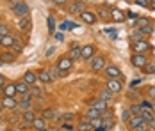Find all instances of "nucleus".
I'll return each mask as SVG.
<instances>
[{
	"instance_id": "nucleus-1",
	"label": "nucleus",
	"mask_w": 155,
	"mask_h": 131,
	"mask_svg": "<svg viewBox=\"0 0 155 131\" xmlns=\"http://www.w3.org/2000/svg\"><path fill=\"white\" fill-rule=\"evenodd\" d=\"M11 11L16 16L23 18V16H29V11L31 9H29V4L25 0H15V2H11Z\"/></svg>"
},
{
	"instance_id": "nucleus-2",
	"label": "nucleus",
	"mask_w": 155,
	"mask_h": 131,
	"mask_svg": "<svg viewBox=\"0 0 155 131\" xmlns=\"http://www.w3.org/2000/svg\"><path fill=\"white\" fill-rule=\"evenodd\" d=\"M132 51H134V53H141V55H146V53L152 51V44L148 43L146 39L134 41V43H132Z\"/></svg>"
},
{
	"instance_id": "nucleus-3",
	"label": "nucleus",
	"mask_w": 155,
	"mask_h": 131,
	"mask_svg": "<svg viewBox=\"0 0 155 131\" xmlns=\"http://www.w3.org/2000/svg\"><path fill=\"white\" fill-rule=\"evenodd\" d=\"M89 64H91V69L94 73H100V71H104L107 67V58L104 55H96V57H93L89 60Z\"/></svg>"
},
{
	"instance_id": "nucleus-4",
	"label": "nucleus",
	"mask_w": 155,
	"mask_h": 131,
	"mask_svg": "<svg viewBox=\"0 0 155 131\" xmlns=\"http://www.w3.org/2000/svg\"><path fill=\"white\" fill-rule=\"evenodd\" d=\"M104 73L107 76V80H120V78H121V69H120L118 66H114V64L107 66V67L104 69Z\"/></svg>"
},
{
	"instance_id": "nucleus-5",
	"label": "nucleus",
	"mask_w": 155,
	"mask_h": 131,
	"mask_svg": "<svg viewBox=\"0 0 155 131\" xmlns=\"http://www.w3.org/2000/svg\"><path fill=\"white\" fill-rule=\"evenodd\" d=\"M130 62H132V66L134 67H137V69H143L150 60L146 58V55H141V53H132V57H130Z\"/></svg>"
},
{
	"instance_id": "nucleus-6",
	"label": "nucleus",
	"mask_w": 155,
	"mask_h": 131,
	"mask_svg": "<svg viewBox=\"0 0 155 131\" xmlns=\"http://www.w3.org/2000/svg\"><path fill=\"white\" fill-rule=\"evenodd\" d=\"M86 11V4L82 2V0H75V2H71L70 5H68V13L70 14H80V13H84Z\"/></svg>"
},
{
	"instance_id": "nucleus-7",
	"label": "nucleus",
	"mask_w": 155,
	"mask_h": 131,
	"mask_svg": "<svg viewBox=\"0 0 155 131\" xmlns=\"http://www.w3.org/2000/svg\"><path fill=\"white\" fill-rule=\"evenodd\" d=\"M105 87L110 94H120L123 90V83H121V80H107Z\"/></svg>"
},
{
	"instance_id": "nucleus-8",
	"label": "nucleus",
	"mask_w": 155,
	"mask_h": 131,
	"mask_svg": "<svg viewBox=\"0 0 155 131\" xmlns=\"http://www.w3.org/2000/svg\"><path fill=\"white\" fill-rule=\"evenodd\" d=\"M0 106L5 108V110H16V108H18V99H16V98L2 96V99H0Z\"/></svg>"
},
{
	"instance_id": "nucleus-9",
	"label": "nucleus",
	"mask_w": 155,
	"mask_h": 131,
	"mask_svg": "<svg viewBox=\"0 0 155 131\" xmlns=\"http://www.w3.org/2000/svg\"><path fill=\"white\" fill-rule=\"evenodd\" d=\"M87 104H89V108H94V110H98L100 114H104L105 110H109V103H105V101H102V99H89L87 101Z\"/></svg>"
},
{
	"instance_id": "nucleus-10",
	"label": "nucleus",
	"mask_w": 155,
	"mask_h": 131,
	"mask_svg": "<svg viewBox=\"0 0 155 131\" xmlns=\"http://www.w3.org/2000/svg\"><path fill=\"white\" fill-rule=\"evenodd\" d=\"M93 57H94V44H84V46H80V58L91 60Z\"/></svg>"
},
{
	"instance_id": "nucleus-11",
	"label": "nucleus",
	"mask_w": 155,
	"mask_h": 131,
	"mask_svg": "<svg viewBox=\"0 0 155 131\" xmlns=\"http://www.w3.org/2000/svg\"><path fill=\"white\" fill-rule=\"evenodd\" d=\"M18 29L21 30L23 36H29L31 34V18L29 16H23L18 20Z\"/></svg>"
},
{
	"instance_id": "nucleus-12",
	"label": "nucleus",
	"mask_w": 155,
	"mask_h": 131,
	"mask_svg": "<svg viewBox=\"0 0 155 131\" xmlns=\"http://www.w3.org/2000/svg\"><path fill=\"white\" fill-rule=\"evenodd\" d=\"M96 18H100V20H104V21H109L110 20V9H107V4H102V5H98L96 7Z\"/></svg>"
},
{
	"instance_id": "nucleus-13",
	"label": "nucleus",
	"mask_w": 155,
	"mask_h": 131,
	"mask_svg": "<svg viewBox=\"0 0 155 131\" xmlns=\"http://www.w3.org/2000/svg\"><path fill=\"white\" fill-rule=\"evenodd\" d=\"M71 66H73V60L68 57V55H64V57H61L57 60V69L59 71H70Z\"/></svg>"
},
{
	"instance_id": "nucleus-14",
	"label": "nucleus",
	"mask_w": 155,
	"mask_h": 131,
	"mask_svg": "<svg viewBox=\"0 0 155 131\" xmlns=\"http://www.w3.org/2000/svg\"><path fill=\"white\" fill-rule=\"evenodd\" d=\"M78 16H80V18H82V21H84V23H87V25H94V23L98 21L96 14L91 13V11H84V13H80Z\"/></svg>"
},
{
	"instance_id": "nucleus-15",
	"label": "nucleus",
	"mask_w": 155,
	"mask_h": 131,
	"mask_svg": "<svg viewBox=\"0 0 155 131\" xmlns=\"http://www.w3.org/2000/svg\"><path fill=\"white\" fill-rule=\"evenodd\" d=\"M125 13L121 9H118V7H112L110 9V20H114V21H118V23H123L125 21Z\"/></svg>"
},
{
	"instance_id": "nucleus-16",
	"label": "nucleus",
	"mask_w": 155,
	"mask_h": 131,
	"mask_svg": "<svg viewBox=\"0 0 155 131\" xmlns=\"http://www.w3.org/2000/svg\"><path fill=\"white\" fill-rule=\"evenodd\" d=\"M16 60V55L13 51H2L0 53V64H13Z\"/></svg>"
},
{
	"instance_id": "nucleus-17",
	"label": "nucleus",
	"mask_w": 155,
	"mask_h": 131,
	"mask_svg": "<svg viewBox=\"0 0 155 131\" xmlns=\"http://www.w3.org/2000/svg\"><path fill=\"white\" fill-rule=\"evenodd\" d=\"M68 57L71 58V60H78V58H80V44H78V43H71Z\"/></svg>"
},
{
	"instance_id": "nucleus-18",
	"label": "nucleus",
	"mask_w": 155,
	"mask_h": 131,
	"mask_svg": "<svg viewBox=\"0 0 155 131\" xmlns=\"http://www.w3.org/2000/svg\"><path fill=\"white\" fill-rule=\"evenodd\" d=\"M15 44V36H4V37H0V46L2 48H5V50H11V46Z\"/></svg>"
},
{
	"instance_id": "nucleus-19",
	"label": "nucleus",
	"mask_w": 155,
	"mask_h": 131,
	"mask_svg": "<svg viewBox=\"0 0 155 131\" xmlns=\"http://www.w3.org/2000/svg\"><path fill=\"white\" fill-rule=\"evenodd\" d=\"M36 76H38V80H39L41 83H52V82H54V78L50 76V73H48L47 69H41Z\"/></svg>"
},
{
	"instance_id": "nucleus-20",
	"label": "nucleus",
	"mask_w": 155,
	"mask_h": 131,
	"mask_svg": "<svg viewBox=\"0 0 155 131\" xmlns=\"http://www.w3.org/2000/svg\"><path fill=\"white\" fill-rule=\"evenodd\" d=\"M2 92H4V96H7V98H16L15 83H5V85L2 87Z\"/></svg>"
},
{
	"instance_id": "nucleus-21",
	"label": "nucleus",
	"mask_w": 155,
	"mask_h": 131,
	"mask_svg": "<svg viewBox=\"0 0 155 131\" xmlns=\"http://www.w3.org/2000/svg\"><path fill=\"white\" fill-rule=\"evenodd\" d=\"M15 87H16V96L18 94H27L29 90H31V85H27L25 82H15Z\"/></svg>"
},
{
	"instance_id": "nucleus-22",
	"label": "nucleus",
	"mask_w": 155,
	"mask_h": 131,
	"mask_svg": "<svg viewBox=\"0 0 155 131\" xmlns=\"http://www.w3.org/2000/svg\"><path fill=\"white\" fill-rule=\"evenodd\" d=\"M127 122H128V128H130V129H136V128H137V126H141L144 120H143L139 115H132L128 120H127ZM146 124H148V122H146Z\"/></svg>"
},
{
	"instance_id": "nucleus-23",
	"label": "nucleus",
	"mask_w": 155,
	"mask_h": 131,
	"mask_svg": "<svg viewBox=\"0 0 155 131\" xmlns=\"http://www.w3.org/2000/svg\"><path fill=\"white\" fill-rule=\"evenodd\" d=\"M21 82H25L27 85H34V83L38 82V76H36V73H32V71H27V73L23 74Z\"/></svg>"
},
{
	"instance_id": "nucleus-24",
	"label": "nucleus",
	"mask_w": 155,
	"mask_h": 131,
	"mask_svg": "<svg viewBox=\"0 0 155 131\" xmlns=\"http://www.w3.org/2000/svg\"><path fill=\"white\" fill-rule=\"evenodd\" d=\"M32 126H34V129H36V131L47 129V120H45L43 117H36V119H34V122H32Z\"/></svg>"
},
{
	"instance_id": "nucleus-25",
	"label": "nucleus",
	"mask_w": 155,
	"mask_h": 131,
	"mask_svg": "<svg viewBox=\"0 0 155 131\" xmlns=\"http://www.w3.org/2000/svg\"><path fill=\"white\" fill-rule=\"evenodd\" d=\"M21 119H23V122L29 126L34 122V119H36V114L32 112V110H25V112H21Z\"/></svg>"
},
{
	"instance_id": "nucleus-26",
	"label": "nucleus",
	"mask_w": 155,
	"mask_h": 131,
	"mask_svg": "<svg viewBox=\"0 0 155 131\" xmlns=\"http://www.w3.org/2000/svg\"><path fill=\"white\" fill-rule=\"evenodd\" d=\"M139 117L144 120V122H150L152 119H153V110H148V108H141V114H139Z\"/></svg>"
},
{
	"instance_id": "nucleus-27",
	"label": "nucleus",
	"mask_w": 155,
	"mask_h": 131,
	"mask_svg": "<svg viewBox=\"0 0 155 131\" xmlns=\"http://www.w3.org/2000/svg\"><path fill=\"white\" fill-rule=\"evenodd\" d=\"M77 129L78 131H93V126H91V122L84 117L80 122H78V126H77Z\"/></svg>"
},
{
	"instance_id": "nucleus-28",
	"label": "nucleus",
	"mask_w": 155,
	"mask_h": 131,
	"mask_svg": "<svg viewBox=\"0 0 155 131\" xmlns=\"http://www.w3.org/2000/svg\"><path fill=\"white\" fill-rule=\"evenodd\" d=\"M112 98H114V94H110L107 89H102V90H100V96H98V99H102V101L109 103V101H112Z\"/></svg>"
},
{
	"instance_id": "nucleus-29",
	"label": "nucleus",
	"mask_w": 155,
	"mask_h": 131,
	"mask_svg": "<svg viewBox=\"0 0 155 131\" xmlns=\"http://www.w3.org/2000/svg\"><path fill=\"white\" fill-rule=\"evenodd\" d=\"M136 25H137V29H143V27L150 25V18L148 16H137L136 18Z\"/></svg>"
},
{
	"instance_id": "nucleus-30",
	"label": "nucleus",
	"mask_w": 155,
	"mask_h": 131,
	"mask_svg": "<svg viewBox=\"0 0 155 131\" xmlns=\"http://www.w3.org/2000/svg\"><path fill=\"white\" fill-rule=\"evenodd\" d=\"M55 115H57V112H55L54 108H45L43 114H41V117H43L45 120H48V119H55Z\"/></svg>"
},
{
	"instance_id": "nucleus-31",
	"label": "nucleus",
	"mask_w": 155,
	"mask_h": 131,
	"mask_svg": "<svg viewBox=\"0 0 155 131\" xmlns=\"http://www.w3.org/2000/svg\"><path fill=\"white\" fill-rule=\"evenodd\" d=\"M84 117H86L87 120H91V119L100 117V112H98V110H94V108H87V110H86V114H84Z\"/></svg>"
},
{
	"instance_id": "nucleus-32",
	"label": "nucleus",
	"mask_w": 155,
	"mask_h": 131,
	"mask_svg": "<svg viewBox=\"0 0 155 131\" xmlns=\"http://www.w3.org/2000/svg\"><path fill=\"white\" fill-rule=\"evenodd\" d=\"M29 92H31L32 98H34V96H36V98H41V96H43V89L38 87V85H31V90H29Z\"/></svg>"
},
{
	"instance_id": "nucleus-33",
	"label": "nucleus",
	"mask_w": 155,
	"mask_h": 131,
	"mask_svg": "<svg viewBox=\"0 0 155 131\" xmlns=\"http://www.w3.org/2000/svg\"><path fill=\"white\" fill-rule=\"evenodd\" d=\"M89 122H91L93 129H100V128H104V119H102V117H96V119H91Z\"/></svg>"
},
{
	"instance_id": "nucleus-34",
	"label": "nucleus",
	"mask_w": 155,
	"mask_h": 131,
	"mask_svg": "<svg viewBox=\"0 0 155 131\" xmlns=\"http://www.w3.org/2000/svg\"><path fill=\"white\" fill-rule=\"evenodd\" d=\"M128 114H130V115H139V114H141L139 103H132V104H130V108H128Z\"/></svg>"
},
{
	"instance_id": "nucleus-35",
	"label": "nucleus",
	"mask_w": 155,
	"mask_h": 131,
	"mask_svg": "<svg viewBox=\"0 0 155 131\" xmlns=\"http://www.w3.org/2000/svg\"><path fill=\"white\" fill-rule=\"evenodd\" d=\"M141 39H144V36L141 34L139 29H136L132 34H130V41H132V43H134V41H141Z\"/></svg>"
},
{
	"instance_id": "nucleus-36",
	"label": "nucleus",
	"mask_w": 155,
	"mask_h": 131,
	"mask_svg": "<svg viewBox=\"0 0 155 131\" xmlns=\"http://www.w3.org/2000/svg\"><path fill=\"white\" fill-rule=\"evenodd\" d=\"M141 30V34L144 36V37H150L152 34H153V25L150 23V25H146V27H143V29H139Z\"/></svg>"
},
{
	"instance_id": "nucleus-37",
	"label": "nucleus",
	"mask_w": 155,
	"mask_h": 131,
	"mask_svg": "<svg viewBox=\"0 0 155 131\" xmlns=\"http://www.w3.org/2000/svg\"><path fill=\"white\" fill-rule=\"evenodd\" d=\"M143 71H144L146 74H155V64L153 62H148V64L143 67Z\"/></svg>"
},
{
	"instance_id": "nucleus-38",
	"label": "nucleus",
	"mask_w": 155,
	"mask_h": 131,
	"mask_svg": "<svg viewBox=\"0 0 155 131\" xmlns=\"http://www.w3.org/2000/svg\"><path fill=\"white\" fill-rule=\"evenodd\" d=\"M11 34V29L5 25V23H0V37H4V36H9Z\"/></svg>"
},
{
	"instance_id": "nucleus-39",
	"label": "nucleus",
	"mask_w": 155,
	"mask_h": 131,
	"mask_svg": "<svg viewBox=\"0 0 155 131\" xmlns=\"http://www.w3.org/2000/svg\"><path fill=\"white\" fill-rule=\"evenodd\" d=\"M48 73H50V76L52 78H57V76H61V71L57 69V66H54V67H50V69H47Z\"/></svg>"
},
{
	"instance_id": "nucleus-40",
	"label": "nucleus",
	"mask_w": 155,
	"mask_h": 131,
	"mask_svg": "<svg viewBox=\"0 0 155 131\" xmlns=\"http://www.w3.org/2000/svg\"><path fill=\"white\" fill-rule=\"evenodd\" d=\"M139 106H141V108H148V110H153V108H155V106L148 101V99H143V101H139Z\"/></svg>"
},
{
	"instance_id": "nucleus-41",
	"label": "nucleus",
	"mask_w": 155,
	"mask_h": 131,
	"mask_svg": "<svg viewBox=\"0 0 155 131\" xmlns=\"http://www.w3.org/2000/svg\"><path fill=\"white\" fill-rule=\"evenodd\" d=\"M146 92H148V98L155 101V85H150V87L146 89Z\"/></svg>"
},
{
	"instance_id": "nucleus-42",
	"label": "nucleus",
	"mask_w": 155,
	"mask_h": 131,
	"mask_svg": "<svg viewBox=\"0 0 155 131\" xmlns=\"http://www.w3.org/2000/svg\"><path fill=\"white\" fill-rule=\"evenodd\" d=\"M61 129L62 131H73V124H70V122H64L61 126Z\"/></svg>"
},
{
	"instance_id": "nucleus-43",
	"label": "nucleus",
	"mask_w": 155,
	"mask_h": 131,
	"mask_svg": "<svg viewBox=\"0 0 155 131\" xmlns=\"http://www.w3.org/2000/svg\"><path fill=\"white\" fill-rule=\"evenodd\" d=\"M105 32L109 34V37H112V39H116V36H118V34H116L118 30H116V29H107Z\"/></svg>"
},
{
	"instance_id": "nucleus-44",
	"label": "nucleus",
	"mask_w": 155,
	"mask_h": 131,
	"mask_svg": "<svg viewBox=\"0 0 155 131\" xmlns=\"http://www.w3.org/2000/svg\"><path fill=\"white\" fill-rule=\"evenodd\" d=\"M136 2V5H139V7H148V0H134Z\"/></svg>"
},
{
	"instance_id": "nucleus-45",
	"label": "nucleus",
	"mask_w": 155,
	"mask_h": 131,
	"mask_svg": "<svg viewBox=\"0 0 155 131\" xmlns=\"http://www.w3.org/2000/svg\"><path fill=\"white\" fill-rule=\"evenodd\" d=\"M20 119H21V114H13V115H11V119H9V120H11V122H18Z\"/></svg>"
},
{
	"instance_id": "nucleus-46",
	"label": "nucleus",
	"mask_w": 155,
	"mask_h": 131,
	"mask_svg": "<svg viewBox=\"0 0 155 131\" xmlns=\"http://www.w3.org/2000/svg\"><path fill=\"white\" fill-rule=\"evenodd\" d=\"M146 129H148V124H146V122H143L141 126H137L136 129H132V131H146Z\"/></svg>"
},
{
	"instance_id": "nucleus-47",
	"label": "nucleus",
	"mask_w": 155,
	"mask_h": 131,
	"mask_svg": "<svg viewBox=\"0 0 155 131\" xmlns=\"http://www.w3.org/2000/svg\"><path fill=\"white\" fill-rule=\"evenodd\" d=\"M48 27H50V32H54L55 27H54V18L52 16H48Z\"/></svg>"
},
{
	"instance_id": "nucleus-48",
	"label": "nucleus",
	"mask_w": 155,
	"mask_h": 131,
	"mask_svg": "<svg viewBox=\"0 0 155 131\" xmlns=\"http://www.w3.org/2000/svg\"><path fill=\"white\" fill-rule=\"evenodd\" d=\"M62 119H64L66 122H70V120L73 119V114H64V115H62Z\"/></svg>"
},
{
	"instance_id": "nucleus-49",
	"label": "nucleus",
	"mask_w": 155,
	"mask_h": 131,
	"mask_svg": "<svg viewBox=\"0 0 155 131\" xmlns=\"http://www.w3.org/2000/svg\"><path fill=\"white\" fill-rule=\"evenodd\" d=\"M148 128H150L152 131H155V117L152 119V120H150V122H148Z\"/></svg>"
},
{
	"instance_id": "nucleus-50",
	"label": "nucleus",
	"mask_w": 155,
	"mask_h": 131,
	"mask_svg": "<svg viewBox=\"0 0 155 131\" xmlns=\"http://www.w3.org/2000/svg\"><path fill=\"white\" fill-rule=\"evenodd\" d=\"M148 9L155 11V0H148Z\"/></svg>"
},
{
	"instance_id": "nucleus-51",
	"label": "nucleus",
	"mask_w": 155,
	"mask_h": 131,
	"mask_svg": "<svg viewBox=\"0 0 155 131\" xmlns=\"http://www.w3.org/2000/svg\"><path fill=\"white\" fill-rule=\"evenodd\" d=\"M68 0H54V4H57V5H64Z\"/></svg>"
},
{
	"instance_id": "nucleus-52",
	"label": "nucleus",
	"mask_w": 155,
	"mask_h": 131,
	"mask_svg": "<svg viewBox=\"0 0 155 131\" xmlns=\"http://www.w3.org/2000/svg\"><path fill=\"white\" fill-rule=\"evenodd\" d=\"M5 85V78H4V74H0V87H4Z\"/></svg>"
},
{
	"instance_id": "nucleus-53",
	"label": "nucleus",
	"mask_w": 155,
	"mask_h": 131,
	"mask_svg": "<svg viewBox=\"0 0 155 131\" xmlns=\"http://www.w3.org/2000/svg\"><path fill=\"white\" fill-rule=\"evenodd\" d=\"M55 39L57 41H62V34H55Z\"/></svg>"
},
{
	"instance_id": "nucleus-54",
	"label": "nucleus",
	"mask_w": 155,
	"mask_h": 131,
	"mask_svg": "<svg viewBox=\"0 0 155 131\" xmlns=\"http://www.w3.org/2000/svg\"><path fill=\"white\" fill-rule=\"evenodd\" d=\"M7 131H20V129H13V128H11V129H7Z\"/></svg>"
},
{
	"instance_id": "nucleus-55",
	"label": "nucleus",
	"mask_w": 155,
	"mask_h": 131,
	"mask_svg": "<svg viewBox=\"0 0 155 131\" xmlns=\"http://www.w3.org/2000/svg\"><path fill=\"white\" fill-rule=\"evenodd\" d=\"M7 2H15V0H7Z\"/></svg>"
},
{
	"instance_id": "nucleus-56",
	"label": "nucleus",
	"mask_w": 155,
	"mask_h": 131,
	"mask_svg": "<svg viewBox=\"0 0 155 131\" xmlns=\"http://www.w3.org/2000/svg\"><path fill=\"white\" fill-rule=\"evenodd\" d=\"M146 131H152V129H150V128H148V129H146Z\"/></svg>"
},
{
	"instance_id": "nucleus-57",
	"label": "nucleus",
	"mask_w": 155,
	"mask_h": 131,
	"mask_svg": "<svg viewBox=\"0 0 155 131\" xmlns=\"http://www.w3.org/2000/svg\"><path fill=\"white\" fill-rule=\"evenodd\" d=\"M41 131H47V129H41Z\"/></svg>"
},
{
	"instance_id": "nucleus-58",
	"label": "nucleus",
	"mask_w": 155,
	"mask_h": 131,
	"mask_svg": "<svg viewBox=\"0 0 155 131\" xmlns=\"http://www.w3.org/2000/svg\"><path fill=\"white\" fill-rule=\"evenodd\" d=\"M132 2H134V0H132Z\"/></svg>"
}]
</instances>
